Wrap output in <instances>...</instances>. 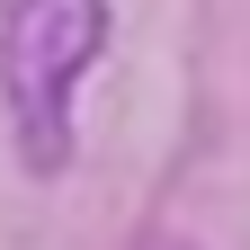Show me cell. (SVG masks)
Here are the masks:
<instances>
[{"label":"cell","mask_w":250,"mask_h":250,"mask_svg":"<svg viewBox=\"0 0 250 250\" xmlns=\"http://www.w3.org/2000/svg\"><path fill=\"white\" fill-rule=\"evenodd\" d=\"M107 54V0H9L0 18V99L18 125V161L36 179L72 170V99Z\"/></svg>","instance_id":"1"}]
</instances>
